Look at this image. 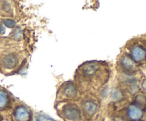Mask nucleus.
Instances as JSON below:
<instances>
[{"label": "nucleus", "mask_w": 146, "mask_h": 121, "mask_svg": "<svg viewBox=\"0 0 146 121\" xmlns=\"http://www.w3.org/2000/svg\"><path fill=\"white\" fill-rule=\"evenodd\" d=\"M100 65L96 62H91L85 64L81 68V72L85 76L91 77L96 75L100 69Z\"/></svg>", "instance_id": "nucleus-2"}, {"label": "nucleus", "mask_w": 146, "mask_h": 121, "mask_svg": "<svg viewBox=\"0 0 146 121\" xmlns=\"http://www.w3.org/2000/svg\"><path fill=\"white\" fill-rule=\"evenodd\" d=\"M34 121H54L48 117L43 115H37L34 117Z\"/></svg>", "instance_id": "nucleus-11"}, {"label": "nucleus", "mask_w": 146, "mask_h": 121, "mask_svg": "<svg viewBox=\"0 0 146 121\" xmlns=\"http://www.w3.org/2000/svg\"><path fill=\"white\" fill-rule=\"evenodd\" d=\"M63 115L66 119L71 121H78L81 118L80 110L74 105H67L63 108Z\"/></svg>", "instance_id": "nucleus-1"}, {"label": "nucleus", "mask_w": 146, "mask_h": 121, "mask_svg": "<svg viewBox=\"0 0 146 121\" xmlns=\"http://www.w3.org/2000/svg\"><path fill=\"white\" fill-rule=\"evenodd\" d=\"M5 33V28L3 26L0 25V34H4Z\"/></svg>", "instance_id": "nucleus-13"}, {"label": "nucleus", "mask_w": 146, "mask_h": 121, "mask_svg": "<svg viewBox=\"0 0 146 121\" xmlns=\"http://www.w3.org/2000/svg\"><path fill=\"white\" fill-rule=\"evenodd\" d=\"M143 87L146 90V81H144L143 83Z\"/></svg>", "instance_id": "nucleus-14"}, {"label": "nucleus", "mask_w": 146, "mask_h": 121, "mask_svg": "<svg viewBox=\"0 0 146 121\" xmlns=\"http://www.w3.org/2000/svg\"><path fill=\"white\" fill-rule=\"evenodd\" d=\"M97 108H98V106L93 101H87L86 102H84V104H83V109H84V111L88 115H94L96 112Z\"/></svg>", "instance_id": "nucleus-8"}, {"label": "nucleus", "mask_w": 146, "mask_h": 121, "mask_svg": "<svg viewBox=\"0 0 146 121\" xmlns=\"http://www.w3.org/2000/svg\"><path fill=\"white\" fill-rule=\"evenodd\" d=\"M14 115L17 121H29L30 118L29 112L24 106L17 107Z\"/></svg>", "instance_id": "nucleus-3"}, {"label": "nucleus", "mask_w": 146, "mask_h": 121, "mask_svg": "<svg viewBox=\"0 0 146 121\" xmlns=\"http://www.w3.org/2000/svg\"><path fill=\"white\" fill-rule=\"evenodd\" d=\"M63 93L68 98H74L77 95V88L74 85V84L68 83L64 86Z\"/></svg>", "instance_id": "nucleus-7"}, {"label": "nucleus", "mask_w": 146, "mask_h": 121, "mask_svg": "<svg viewBox=\"0 0 146 121\" xmlns=\"http://www.w3.org/2000/svg\"><path fill=\"white\" fill-rule=\"evenodd\" d=\"M121 65L126 71H133L135 68V65L133 60L131 59L128 56H124L121 59Z\"/></svg>", "instance_id": "nucleus-9"}, {"label": "nucleus", "mask_w": 146, "mask_h": 121, "mask_svg": "<svg viewBox=\"0 0 146 121\" xmlns=\"http://www.w3.org/2000/svg\"><path fill=\"white\" fill-rule=\"evenodd\" d=\"M131 56L133 59L137 62H140L144 60L146 57V51L143 48L139 46L133 47L131 50Z\"/></svg>", "instance_id": "nucleus-5"}, {"label": "nucleus", "mask_w": 146, "mask_h": 121, "mask_svg": "<svg viewBox=\"0 0 146 121\" xmlns=\"http://www.w3.org/2000/svg\"><path fill=\"white\" fill-rule=\"evenodd\" d=\"M143 112L141 108L137 105H130L129 108L128 109V115L131 120L133 121L135 120H139L141 118L143 117Z\"/></svg>", "instance_id": "nucleus-4"}, {"label": "nucleus", "mask_w": 146, "mask_h": 121, "mask_svg": "<svg viewBox=\"0 0 146 121\" xmlns=\"http://www.w3.org/2000/svg\"><path fill=\"white\" fill-rule=\"evenodd\" d=\"M18 63V59L17 56L13 54H9L7 55L2 60V64L4 68L8 69H12L15 68Z\"/></svg>", "instance_id": "nucleus-6"}, {"label": "nucleus", "mask_w": 146, "mask_h": 121, "mask_svg": "<svg viewBox=\"0 0 146 121\" xmlns=\"http://www.w3.org/2000/svg\"><path fill=\"white\" fill-rule=\"evenodd\" d=\"M4 24L6 26H7L8 28H14L16 26V22L15 21L12 19H5L4 21Z\"/></svg>", "instance_id": "nucleus-12"}, {"label": "nucleus", "mask_w": 146, "mask_h": 121, "mask_svg": "<svg viewBox=\"0 0 146 121\" xmlns=\"http://www.w3.org/2000/svg\"><path fill=\"white\" fill-rule=\"evenodd\" d=\"M135 121H140V120H135Z\"/></svg>", "instance_id": "nucleus-15"}, {"label": "nucleus", "mask_w": 146, "mask_h": 121, "mask_svg": "<svg viewBox=\"0 0 146 121\" xmlns=\"http://www.w3.org/2000/svg\"><path fill=\"white\" fill-rule=\"evenodd\" d=\"M8 102V95L4 91H0V108H3Z\"/></svg>", "instance_id": "nucleus-10"}]
</instances>
